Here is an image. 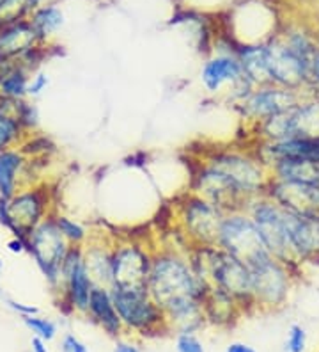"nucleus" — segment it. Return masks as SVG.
<instances>
[{
    "mask_svg": "<svg viewBox=\"0 0 319 352\" xmlns=\"http://www.w3.org/2000/svg\"><path fill=\"white\" fill-rule=\"evenodd\" d=\"M82 250H84L85 267L94 287L110 288L114 285V262H112L114 241L102 235H91Z\"/></svg>",
    "mask_w": 319,
    "mask_h": 352,
    "instance_id": "obj_20",
    "label": "nucleus"
},
{
    "mask_svg": "<svg viewBox=\"0 0 319 352\" xmlns=\"http://www.w3.org/2000/svg\"><path fill=\"white\" fill-rule=\"evenodd\" d=\"M266 50H268L270 82L275 86L285 87V89L305 93L307 87H309L311 65L305 63L302 57H298L284 43L281 34H273L266 41Z\"/></svg>",
    "mask_w": 319,
    "mask_h": 352,
    "instance_id": "obj_15",
    "label": "nucleus"
},
{
    "mask_svg": "<svg viewBox=\"0 0 319 352\" xmlns=\"http://www.w3.org/2000/svg\"><path fill=\"white\" fill-rule=\"evenodd\" d=\"M147 292L170 318L202 308L208 288L193 271L188 253L169 248L153 251Z\"/></svg>",
    "mask_w": 319,
    "mask_h": 352,
    "instance_id": "obj_1",
    "label": "nucleus"
},
{
    "mask_svg": "<svg viewBox=\"0 0 319 352\" xmlns=\"http://www.w3.org/2000/svg\"><path fill=\"white\" fill-rule=\"evenodd\" d=\"M250 274L255 311H276L284 308L298 271L270 254L250 265Z\"/></svg>",
    "mask_w": 319,
    "mask_h": 352,
    "instance_id": "obj_8",
    "label": "nucleus"
},
{
    "mask_svg": "<svg viewBox=\"0 0 319 352\" xmlns=\"http://www.w3.org/2000/svg\"><path fill=\"white\" fill-rule=\"evenodd\" d=\"M291 256L298 265H319V219H307L285 210Z\"/></svg>",
    "mask_w": 319,
    "mask_h": 352,
    "instance_id": "obj_18",
    "label": "nucleus"
},
{
    "mask_svg": "<svg viewBox=\"0 0 319 352\" xmlns=\"http://www.w3.org/2000/svg\"><path fill=\"white\" fill-rule=\"evenodd\" d=\"M316 39H318V47H319V34H316Z\"/></svg>",
    "mask_w": 319,
    "mask_h": 352,
    "instance_id": "obj_44",
    "label": "nucleus"
},
{
    "mask_svg": "<svg viewBox=\"0 0 319 352\" xmlns=\"http://www.w3.org/2000/svg\"><path fill=\"white\" fill-rule=\"evenodd\" d=\"M2 2H4V0H0V4H2Z\"/></svg>",
    "mask_w": 319,
    "mask_h": 352,
    "instance_id": "obj_45",
    "label": "nucleus"
},
{
    "mask_svg": "<svg viewBox=\"0 0 319 352\" xmlns=\"http://www.w3.org/2000/svg\"><path fill=\"white\" fill-rule=\"evenodd\" d=\"M48 86H50V77H48L45 72L38 69V72H34V74L30 75L29 91H27V95H29L30 100L39 98V96L48 89Z\"/></svg>",
    "mask_w": 319,
    "mask_h": 352,
    "instance_id": "obj_35",
    "label": "nucleus"
},
{
    "mask_svg": "<svg viewBox=\"0 0 319 352\" xmlns=\"http://www.w3.org/2000/svg\"><path fill=\"white\" fill-rule=\"evenodd\" d=\"M99 329H103L106 336H110L114 340H119L124 336V326L121 322V317L115 309L114 299H112L110 288L105 287H94L91 292L89 308H87V315Z\"/></svg>",
    "mask_w": 319,
    "mask_h": 352,
    "instance_id": "obj_21",
    "label": "nucleus"
},
{
    "mask_svg": "<svg viewBox=\"0 0 319 352\" xmlns=\"http://www.w3.org/2000/svg\"><path fill=\"white\" fill-rule=\"evenodd\" d=\"M2 271H4V262H2V258H0V278H2ZM4 297V292L0 290V299Z\"/></svg>",
    "mask_w": 319,
    "mask_h": 352,
    "instance_id": "obj_43",
    "label": "nucleus"
},
{
    "mask_svg": "<svg viewBox=\"0 0 319 352\" xmlns=\"http://www.w3.org/2000/svg\"><path fill=\"white\" fill-rule=\"evenodd\" d=\"M2 301H4V305L8 306L11 311H14L16 315H20V317H30V315H38L39 314V308L34 305H25V302H20V301H14V299H11V297H2Z\"/></svg>",
    "mask_w": 319,
    "mask_h": 352,
    "instance_id": "obj_36",
    "label": "nucleus"
},
{
    "mask_svg": "<svg viewBox=\"0 0 319 352\" xmlns=\"http://www.w3.org/2000/svg\"><path fill=\"white\" fill-rule=\"evenodd\" d=\"M16 118L20 121L21 129L25 130L27 135H34L39 130V111L30 98L18 100L16 103Z\"/></svg>",
    "mask_w": 319,
    "mask_h": 352,
    "instance_id": "obj_32",
    "label": "nucleus"
},
{
    "mask_svg": "<svg viewBox=\"0 0 319 352\" xmlns=\"http://www.w3.org/2000/svg\"><path fill=\"white\" fill-rule=\"evenodd\" d=\"M27 245H29L27 254H30L39 272L45 276L51 294L59 297L60 287H62L60 267H62L64 258L71 245L66 242L60 230L57 228L54 214L41 221L34 230H30V233L27 235Z\"/></svg>",
    "mask_w": 319,
    "mask_h": 352,
    "instance_id": "obj_7",
    "label": "nucleus"
},
{
    "mask_svg": "<svg viewBox=\"0 0 319 352\" xmlns=\"http://www.w3.org/2000/svg\"><path fill=\"white\" fill-rule=\"evenodd\" d=\"M254 153L268 169L281 160H316L319 162V138L255 141Z\"/></svg>",
    "mask_w": 319,
    "mask_h": 352,
    "instance_id": "obj_19",
    "label": "nucleus"
},
{
    "mask_svg": "<svg viewBox=\"0 0 319 352\" xmlns=\"http://www.w3.org/2000/svg\"><path fill=\"white\" fill-rule=\"evenodd\" d=\"M204 314L208 324L218 327H229L238 322V318L241 317L243 311L233 297L218 290V288H211L206 294Z\"/></svg>",
    "mask_w": 319,
    "mask_h": 352,
    "instance_id": "obj_25",
    "label": "nucleus"
},
{
    "mask_svg": "<svg viewBox=\"0 0 319 352\" xmlns=\"http://www.w3.org/2000/svg\"><path fill=\"white\" fill-rule=\"evenodd\" d=\"M245 210L254 221L261 235V241H263L264 248L268 250V253L294 271H302V265H298L291 256L284 208L272 201L268 196H259V198L252 199Z\"/></svg>",
    "mask_w": 319,
    "mask_h": 352,
    "instance_id": "obj_10",
    "label": "nucleus"
},
{
    "mask_svg": "<svg viewBox=\"0 0 319 352\" xmlns=\"http://www.w3.org/2000/svg\"><path fill=\"white\" fill-rule=\"evenodd\" d=\"M27 352H32V351H27Z\"/></svg>",
    "mask_w": 319,
    "mask_h": 352,
    "instance_id": "obj_46",
    "label": "nucleus"
},
{
    "mask_svg": "<svg viewBox=\"0 0 319 352\" xmlns=\"http://www.w3.org/2000/svg\"><path fill=\"white\" fill-rule=\"evenodd\" d=\"M264 196L291 214L307 219H319V185L270 178Z\"/></svg>",
    "mask_w": 319,
    "mask_h": 352,
    "instance_id": "obj_17",
    "label": "nucleus"
},
{
    "mask_svg": "<svg viewBox=\"0 0 319 352\" xmlns=\"http://www.w3.org/2000/svg\"><path fill=\"white\" fill-rule=\"evenodd\" d=\"M60 352H89V347L82 342L78 336H75L73 333H66L60 340Z\"/></svg>",
    "mask_w": 319,
    "mask_h": 352,
    "instance_id": "obj_37",
    "label": "nucleus"
},
{
    "mask_svg": "<svg viewBox=\"0 0 319 352\" xmlns=\"http://www.w3.org/2000/svg\"><path fill=\"white\" fill-rule=\"evenodd\" d=\"M200 84L209 96H224L231 105H239L254 89V84L245 77L236 48L213 54L200 68Z\"/></svg>",
    "mask_w": 319,
    "mask_h": 352,
    "instance_id": "obj_6",
    "label": "nucleus"
},
{
    "mask_svg": "<svg viewBox=\"0 0 319 352\" xmlns=\"http://www.w3.org/2000/svg\"><path fill=\"white\" fill-rule=\"evenodd\" d=\"M302 91L285 89V87L275 86V84H266V86L254 87L250 95L234 109L252 129L261 121L290 111L293 105H296L298 100L302 98Z\"/></svg>",
    "mask_w": 319,
    "mask_h": 352,
    "instance_id": "obj_14",
    "label": "nucleus"
},
{
    "mask_svg": "<svg viewBox=\"0 0 319 352\" xmlns=\"http://www.w3.org/2000/svg\"><path fill=\"white\" fill-rule=\"evenodd\" d=\"M54 219H56L57 228H59L62 236L71 248H84L91 239L89 228L78 219H75V217H69V215L60 214V212L56 210L54 212Z\"/></svg>",
    "mask_w": 319,
    "mask_h": 352,
    "instance_id": "obj_30",
    "label": "nucleus"
},
{
    "mask_svg": "<svg viewBox=\"0 0 319 352\" xmlns=\"http://www.w3.org/2000/svg\"><path fill=\"white\" fill-rule=\"evenodd\" d=\"M236 56H238L239 59L243 74H245V77L254 84V87L272 84V82H270L266 41H263V43L238 45V47H236Z\"/></svg>",
    "mask_w": 319,
    "mask_h": 352,
    "instance_id": "obj_24",
    "label": "nucleus"
},
{
    "mask_svg": "<svg viewBox=\"0 0 319 352\" xmlns=\"http://www.w3.org/2000/svg\"><path fill=\"white\" fill-rule=\"evenodd\" d=\"M309 93L319 96V50L316 52L314 59L311 63V72H309Z\"/></svg>",
    "mask_w": 319,
    "mask_h": 352,
    "instance_id": "obj_38",
    "label": "nucleus"
},
{
    "mask_svg": "<svg viewBox=\"0 0 319 352\" xmlns=\"http://www.w3.org/2000/svg\"><path fill=\"white\" fill-rule=\"evenodd\" d=\"M281 38L284 39V43L291 48V50L296 54L298 57H302L305 63L311 65L312 59H314L316 52L319 50L318 39L316 34L307 32L305 29H300V27H291L285 32H282Z\"/></svg>",
    "mask_w": 319,
    "mask_h": 352,
    "instance_id": "obj_29",
    "label": "nucleus"
},
{
    "mask_svg": "<svg viewBox=\"0 0 319 352\" xmlns=\"http://www.w3.org/2000/svg\"><path fill=\"white\" fill-rule=\"evenodd\" d=\"M112 352H142V347L135 340L123 336V338L115 340V347L112 349Z\"/></svg>",
    "mask_w": 319,
    "mask_h": 352,
    "instance_id": "obj_39",
    "label": "nucleus"
},
{
    "mask_svg": "<svg viewBox=\"0 0 319 352\" xmlns=\"http://www.w3.org/2000/svg\"><path fill=\"white\" fill-rule=\"evenodd\" d=\"M217 248L226 251L231 256L238 258L239 262L247 263L248 267L270 256L247 210L227 212L224 215Z\"/></svg>",
    "mask_w": 319,
    "mask_h": 352,
    "instance_id": "obj_11",
    "label": "nucleus"
},
{
    "mask_svg": "<svg viewBox=\"0 0 319 352\" xmlns=\"http://www.w3.org/2000/svg\"><path fill=\"white\" fill-rule=\"evenodd\" d=\"M14 100H0V151L21 148L27 141V132L16 118Z\"/></svg>",
    "mask_w": 319,
    "mask_h": 352,
    "instance_id": "obj_26",
    "label": "nucleus"
},
{
    "mask_svg": "<svg viewBox=\"0 0 319 352\" xmlns=\"http://www.w3.org/2000/svg\"><path fill=\"white\" fill-rule=\"evenodd\" d=\"M54 212L50 187L39 182L23 187L9 199L0 198V226H4L11 236H27Z\"/></svg>",
    "mask_w": 319,
    "mask_h": 352,
    "instance_id": "obj_4",
    "label": "nucleus"
},
{
    "mask_svg": "<svg viewBox=\"0 0 319 352\" xmlns=\"http://www.w3.org/2000/svg\"><path fill=\"white\" fill-rule=\"evenodd\" d=\"M8 251L13 254H25L29 251L27 236H11L8 241Z\"/></svg>",
    "mask_w": 319,
    "mask_h": 352,
    "instance_id": "obj_40",
    "label": "nucleus"
},
{
    "mask_svg": "<svg viewBox=\"0 0 319 352\" xmlns=\"http://www.w3.org/2000/svg\"><path fill=\"white\" fill-rule=\"evenodd\" d=\"M64 22H66V16H64L62 9L57 8L56 4L39 6L29 18L30 27L34 29L39 43L43 45L47 43L51 36H56L59 32Z\"/></svg>",
    "mask_w": 319,
    "mask_h": 352,
    "instance_id": "obj_28",
    "label": "nucleus"
},
{
    "mask_svg": "<svg viewBox=\"0 0 319 352\" xmlns=\"http://www.w3.org/2000/svg\"><path fill=\"white\" fill-rule=\"evenodd\" d=\"M176 352H206L202 340L196 333H179L174 338Z\"/></svg>",
    "mask_w": 319,
    "mask_h": 352,
    "instance_id": "obj_34",
    "label": "nucleus"
},
{
    "mask_svg": "<svg viewBox=\"0 0 319 352\" xmlns=\"http://www.w3.org/2000/svg\"><path fill=\"white\" fill-rule=\"evenodd\" d=\"M112 262H114L112 287L147 288L153 250L137 241H114Z\"/></svg>",
    "mask_w": 319,
    "mask_h": 352,
    "instance_id": "obj_13",
    "label": "nucleus"
},
{
    "mask_svg": "<svg viewBox=\"0 0 319 352\" xmlns=\"http://www.w3.org/2000/svg\"><path fill=\"white\" fill-rule=\"evenodd\" d=\"M270 175L276 180L319 185V162L316 160H281L270 168Z\"/></svg>",
    "mask_w": 319,
    "mask_h": 352,
    "instance_id": "obj_27",
    "label": "nucleus"
},
{
    "mask_svg": "<svg viewBox=\"0 0 319 352\" xmlns=\"http://www.w3.org/2000/svg\"><path fill=\"white\" fill-rule=\"evenodd\" d=\"M255 141H284L290 138H319V96L305 91L290 111L252 126Z\"/></svg>",
    "mask_w": 319,
    "mask_h": 352,
    "instance_id": "obj_5",
    "label": "nucleus"
},
{
    "mask_svg": "<svg viewBox=\"0 0 319 352\" xmlns=\"http://www.w3.org/2000/svg\"><path fill=\"white\" fill-rule=\"evenodd\" d=\"M307 344H309V335L305 327L300 324H291L285 335L284 352H305Z\"/></svg>",
    "mask_w": 319,
    "mask_h": 352,
    "instance_id": "obj_33",
    "label": "nucleus"
},
{
    "mask_svg": "<svg viewBox=\"0 0 319 352\" xmlns=\"http://www.w3.org/2000/svg\"><path fill=\"white\" fill-rule=\"evenodd\" d=\"M190 192L220 208L224 214L247 208V199L234 189V185L226 176L206 162L197 164L196 171L191 175Z\"/></svg>",
    "mask_w": 319,
    "mask_h": 352,
    "instance_id": "obj_16",
    "label": "nucleus"
},
{
    "mask_svg": "<svg viewBox=\"0 0 319 352\" xmlns=\"http://www.w3.org/2000/svg\"><path fill=\"white\" fill-rule=\"evenodd\" d=\"M60 279H62V287L57 297L59 306L68 308L69 314H78L85 317L94 283L85 267L82 248H69L60 267Z\"/></svg>",
    "mask_w": 319,
    "mask_h": 352,
    "instance_id": "obj_12",
    "label": "nucleus"
},
{
    "mask_svg": "<svg viewBox=\"0 0 319 352\" xmlns=\"http://www.w3.org/2000/svg\"><path fill=\"white\" fill-rule=\"evenodd\" d=\"M36 45L39 39L29 20L0 27V63H18Z\"/></svg>",
    "mask_w": 319,
    "mask_h": 352,
    "instance_id": "obj_23",
    "label": "nucleus"
},
{
    "mask_svg": "<svg viewBox=\"0 0 319 352\" xmlns=\"http://www.w3.org/2000/svg\"><path fill=\"white\" fill-rule=\"evenodd\" d=\"M23 324H25L27 329L32 333V336H38V338L47 340V342H51L56 340L57 333V324L48 317H43L41 314L38 315H30V317H21Z\"/></svg>",
    "mask_w": 319,
    "mask_h": 352,
    "instance_id": "obj_31",
    "label": "nucleus"
},
{
    "mask_svg": "<svg viewBox=\"0 0 319 352\" xmlns=\"http://www.w3.org/2000/svg\"><path fill=\"white\" fill-rule=\"evenodd\" d=\"M112 299L124 331L139 338H158L170 335L167 317L147 288L112 287Z\"/></svg>",
    "mask_w": 319,
    "mask_h": 352,
    "instance_id": "obj_3",
    "label": "nucleus"
},
{
    "mask_svg": "<svg viewBox=\"0 0 319 352\" xmlns=\"http://www.w3.org/2000/svg\"><path fill=\"white\" fill-rule=\"evenodd\" d=\"M202 162L220 171L234 185V189L247 199V205L254 198L266 194L270 184V169L257 159L254 150L241 148H220L211 150Z\"/></svg>",
    "mask_w": 319,
    "mask_h": 352,
    "instance_id": "obj_2",
    "label": "nucleus"
},
{
    "mask_svg": "<svg viewBox=\"0 0 319 352\" xmlns=\"http://www.w3.org/2000/svg\"><path fill=\"white\" fill-rule=\"evenodd\" d=\"M30 159L21 148L0 151V198L9 199L23 187H29Z\"/></svg>",
    "mask_w": 319,
    "mask_h": 352,
    "instance_id": "obj_22",
    "label": "nucleus"
},
{
    "mask_svg": "<svg viewBox=\"0 0 319 352\" xmlns=\"http://www.w3.org/2000/svg\"><path fill=\"white\" fill-rule=\"evenodd\" d=\"M226 352H257L252 345L245 344V342H231L226 347Z\"/></svg>",
    "mask_w": 319,
    "mask_h": 352,
    "instance_id": "obj_41",
    "label": "nucleus"
},
{
    "mask_svg": "<svg viewBox=\"0 0 319 352\" xmlns=\"http://www.w3.org/2000/svg\"><path fill=\"white\" fill-rule=\"evenodd\" d=\"M224 215L220 208L188 190L176 208V223L187 239L188 251L191 248L217 245Z\"/></svg>",
    "mask_w": 319,
    "mask_h": 352,
    "instance_id": "obj_9",
    "label": "nucleus"
},
{
    "mask_svg": "<svg viewBox=\"0 0 319 352\" xmlns=\"http://www.w3.org/2000/svg\"><path fill=\"white\" fill-rule=\"evenodd\" d=\"M30 351L32 352H48V342L38 336H32L30 340Z\"/></svg>",
    "mask_w": 319,
    "mask_h": 352,
    "instance_id": "obj_42",
    "label": "nucleus"
}]
</instances>
